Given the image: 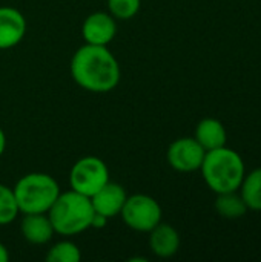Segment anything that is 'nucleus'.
I'll return each instance as SVG.
<instances>
[{"instance_id": "obj_1", "label": "nucleus", "mask_w": 261, "mask_h": 262, "mask_svg": "<svg viewBox=\"0 0 261 262\" xmlns=\"http://www.w3.org/2000/svg\"><path fill=\"white\" fill-rule=\"evenodd\" d=\"M71 75L80 88L89 92L105 94L118 84L120 66L106 46L86 43L72 55Z\"/></svg>"}, {"instance_id": "obj_2", "label": "nucleus", "mask_w": 261, "mask_h": 262, "mask_svg": "<svg viewBox=\"0 0 261 262\" xmlns=\"http://www.w3.org/2000/svg\"><path fill=\"white\" fill-rule=\"evenodd\" d=\"M200 170L205 183L215 193L238 190L246 175L243 158L226 146L208 150Z\"/></svg>"}, {"instance_id": "obj_3", "label": "nucleus", "mask_w": 261, "mask_h": 262, "mask_svg": "<svg viewBox=\"0 0 261 262\" xmlns=\"http://www.w3.org/2000/svg\"><path fill=\"white\" fill-rule=\"evenodd\" d=\"M92 215L94 207L91 198L72 189L63 193L60 192V195L48 210V216L55 233L63 236L78 235L91 229Z\"/></svg>"}, {"instance_id": "obj_4", "label": "nucleus", "mask_w": 261, "mask_h": 262, "mask_svg": "<svg viewBox=\"0 0 261 262\" xmlns=\"http://www.w3.org/2000/svg\"><path fill=\"white\" fill-rule=\"evenodd\" d=\"M20 213H48L60 195L58 183L48 173H28L12 189Z\"/></svg>"}, {"instance_id": "obj_5", "label": "nucleus", "mask_w": 261, "mask_h": 262, "mask_svg": "<svg viewBox=\"0 0 261 262\" xmlns=\"http://www.w3.org/2000/svg\"><path fill=\"white\" fill-rule=\"evenodd\" d=\"M125 224L142 233H149L158 223H162V207L149 195H132L128 196L120 212Z\"/></svg>"}, {"instance_id": "obj_6", "label": "nucleus", "mask_w": 261, "mask_h": 262, "mask_svg": "<svg viewBox=\"0 0 261 262\" xmlns=\"http://www.w3.org/2000/svg\"><path fill=\"white\" fill-rule=\"evenodd\" d=\"M109 181V170L103 160L97 157H85L78 160L69 172V186L72 190L92 196Z\"/></svg>"}, {"instance_id": "obj_7", "label": "nucleus", "mask_w": 261, "mask_h": 262, "mask_svg": "<svg viewBox=\"0 0 261 262\" xmlns=\"http://www.w3.org/2000/svg\"><path fill=\"white\" fill-rule=\"evenodd\" d=\"M205 154L206 150L195 138L185 137L171 143L168 149V163L178 172H195L200 170Z\"/></svg>"}, {"instance_id": "obj_8", "label": "nucleus", "mask_w": 261, "mask_h": 262, "mask_svg": "<svg viewBox=\"0 0 261 262\" xmlns=\"http://www.w3.org/2000/svg\"><path fill=\"white\" fill-rule=\"evenodd\" d=\"M115 18L108 12H94L88 15L82 26V35L86 43L108 46L115 37Z\"/></svg>"}, {"instance_id": "obj_9", "label": "nucleus", "mask_w": 261, "mask_h": 262, "mask_svg": "<svg viewBox=\"0 0 261 262\" xmlns=\"http://www.w3.org/2000/svg\"><path fill=\"white\" fill-rule=\"evenodd\" d=\"M26 34L23 14L11 6H0V49L17 46Z\"/></svg>"}, {"instance_id": "obj_10", "label": "nucleus", "mask_w": 261, "mask_h": 262, "mask_svg": "<svg viewBox=\"0 0 261 262\" xmlns=\"http://www.w3.org/2000/svg\"><path fill=\"white\" fill-rule=\"evenodd\" d=\"M126 198L128 195L120 184L108 181L98 192H95L91 196V203H92L94 212L102 213L106 218H114L120 215Z\"/></svg>"}, {"instance_id": "obj_11", "label": "nucleus", "mask_w": 261, "mask_h": 262, "mask_svg": "<svg viewBox=\"0 0 261 262\" xmlns=\"http://www.w3.org/2000/svg\"><path fill=\"white\" fill-rule=\"evenodd\" d=\"M20 230L23 238L35 246H43L51 241L55 233L48 213H25Z\"/></svg>"}, {"instance_id": "obj_12", "label": "nucleus", "mask_w": 261, "mask_h": 262, "mask_svg": "<svg viewBox=\"0 0 261 262\" xmlns=\"http://www.w3.org/2000/svg\"><path fill=\"white\" fill-rule=\"evenodd\" d=\"M149 246H151V250L154 252L155 256L171 258L178 252L180 235L172 226L158 223L149 232Z\"/></svg>"}, {"instance_id": "obj_13", "label": "nucleus", "mask_w": 261, "mask_h": 262, "mask_svg": "<svg viewBox=\"0 0 261 262\" xmlns=\"http://www.w3.org/2000/svg\"><path fill=\"white\" fill-rule=\"evenodd\" d=\"M194 138L208 152L226 146L228 134L222 121H218L217 118H205L197 124Z\"/></svg>"}, {"instance_id": "obj_14", "label": "nucleus", "mask_w": 261, "mask_h": 262, "mask_svg": "<svg viewBox=\"0 0 261 262\" xmlns=\"http://www.w3.org/2000/svg\"><path fill=\"white\" fill-rule=\"evenodd\" d=\"M215 210L220 216L228 218V220H237L246 215L249 210L246 203L243 201L242 195L235 192H225V193H217L215 200Z\"/></svg>"}, {"instance_id": "obj_15", "label": "nucleus", "mask_w": 261, "mask_h": 262, "mask_svg": "<svg viewBox=\"0 0 261 262\" xmlns=\"http://www.w3.org/2000/svg\"><path fill=\"white\" fill-rule=\"evenodd\" d=\"M242 198L249 210L261 212V167L245 175L242 181Z\"/></svg>"}, {"instance_id": "obj_16", "label": "nucleus", "mask_w": 261, "mask_h": 262, "mask_svg": "<svg viewBox=\"0 0 261 262\" xmlns=\"http://www.w3.org/2000/svg\"><path fill=\"white\" fill-rule=\"evenodd\" d=\"M20 213L14 190L5 184H0V226L11 224Z\"/></svg>"}, {"instance_id": "obj_17", "label": "nucleus", "mask_w": 261, "mask_h": 262, "mask_svg": "<svg viewBox=\"0 0 261 262\" xmlns=\"http://www.w3.org/2000/svg\"><path fill=\"white\" fill-rule=\"evenodd\" d=\"M80 259V249L71 241H60L54 244L46 255L48 262H78Z\"/></svg>"}, {"instance_id": "obj_18", "label": "nucleus", "mask_w": 261, "mask_h": 262, "mask_svg": "<svg viewBox=\"0 0 261 262\" xmlns=\"http://www.w3.org/2000/svg\"><path fill=\"white\" fill-rule=\"evenodd\" d=\"M109 12L114 18L129 20L140 9V0H108Z\"/></svg>"}, {"instance_id": "obj_19", "label": "nucleus", "mask_w": 261, "mask_h": 262, "mask_svg": "<svg viewBox=\"0 0 261 262\" xmlns=\"http://www.w3.org/2000/svg\"><path fill=\"white\" fill-rule=\"evenodd\" d=\"M108 220H109V218H106L105 215L94 212L92 220H91V229H103V227L108 224Z\"/></svg>"}, {"instance_id": "obj_20", "label": "nucleus", "mask_w": 261, "mask_h": 262, "mask_svg": "<svg viewBox=\"0 0 261 262\" xmlns=\"http://www.w3.org/2000/svg\"><path fill=\"white\" fill-rule=\"evenodd\" d=\"M9 261V253L8 249L0 243V262H8Z\"/></svg>"}, {"instance_id": "obj_21", "label": "nucleus", "mask_w": 261, "mask_h": 262, "mask_svg": "<svg viewBox=\"0 0 261 262\" xmlns=\"http://www.w3.org/2000/svg\"><path fill=\"white\" fill-rule=\"evenodd\" d=\"M5 147H6V137H5V132L2 130V127H0V157L5 152Z\"/></svg>"}]
</instances>
